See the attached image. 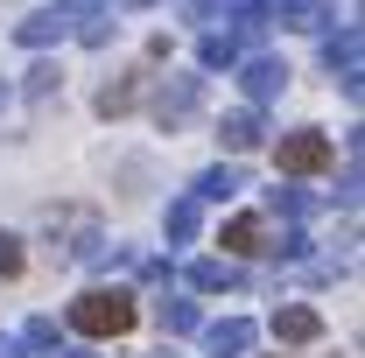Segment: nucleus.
<instances>
[{"label": "nucleus", "mask_w": 365, "mask_h": 358, "mask_svg": "<svg viewBox=\"0 0 365 358\" xmlns=\"http://www.w3.org/2000/svg\"><path fill=\"white\" fill-rule=\"evenodd\" d=\"M225 246H232V253H267V225H260V218H232L225 225Z\"/></svg>", "instance_id": "obj_15"}, {"label": "nucleus", "mask_w": 365, "mask_h": 358, "mask_svg": "<svg viewBox=\"0 0 365 358\" xmlns=\"http://www.w3.org/2000/svg\"><path fill=\"white\" fill-rule=\"evenodd\" d=\"M155 316H162V330H169V337H197V323H204L197 302H155Z\"/></svg>", "instance_id": "obj_16"}, {"label": "nucleus", "mask_w": 365, "mask_h": 358, "mask_svg": "<svg viewBox=\"0 0 365 358\" xmlns=\"http://www.w3.org/2000/svg\"><path fill=\"white\" fill-rule=\"evenodd\" d=\"M71 36V14L63 7H36L29 21H14V43L21 49H49V43H63Z\"/></svg>", "instance_id": "obj_6"}, {"label": "nucleus", "mask_w": 365, "mask_h": 358, "mask_svg": "<svg viewBox=\"0 0 365 358\" xmlns=\"http://www.w3.org/2000/svg\"><path fill=\"white\" fill-rule=\"evenodd\" d=\"M274 337H281V344H317V337H323V316L302 310V302H281V310H274Z\"/></svg>", "instance_id": "obj_9"}, {"label": "nucleus", "mask_w": 365, "mask_h": 358, "mask_svg": "<svg viewBox=\"0 0 365 358\" xmlns=\"http://www.w3.org/2000/svg\"><path fill=\"white\" fill-rule=\"evenodd\" d=\"M218 140H225L232 155L260 148V140H267V120H260V106H239V113H225V120H218Z\"/></svg>", "instance_id": "obj_8"}, {"label": "nucleus", "mask_w": 365, "mask_h": 358, "mask_svg": "<svg viewBox=\"0 0 365 358\" xmlns=\"http://www.w3.org/2000/svg\"><path fill=\"white\" fill-rule=\"evenodd\" d=\"M197 63H204V71H232V63H239V36H218V29H211V36L197 43Z\"/></svg>", "instance_id": "obj_14"}, {"label": "nucleus", "mask_w": 365, "mask_h": 358, "mask_svg": "<svg viewBox=\"0 0 365 358\" xmlns=\"http://www.w3.org/2000/svg\"><path fill=\"white\" fill-rule=\"evenodd\" d=\"M197 106H204V78H197V71H176V78L155 85V120H162V127H182Z\"/></svg>", "instance_id": "obj_3"}, {"label": "nucleus", "mask_w": 365, "mask_h": 358, "mask_svg": "<svg viewBox=\"0 0 365 358\" xmlns=\"http://www.w3.org/2000/svg\"><path fill=\"white\" fill-rule=\"evenodd\" d=\"M274 162H281V176H317V169H330V134H317V127H295V134H281Z\"/></svg>", "instance_id": "obj_2"}, {"label": "nucleus", "mask_w": 365, "mask_h": 358, "mask_svg": "<svg viewBox=\"0 0 365 358\" xmlns=\"http://www.w3.org/2000/svg\"><path fill=\"white\" fill-rule=\"evenodd\" d=\"M29 98H36V106H49V98H56V91H63V71H56V63H36V71H29Z\"/></svg>", "instance_id": "obj_18"}, {"label": "nucleus", "mask_w": 365, "mask_h": 358, "mask_svg": "<svg viewBox=\"0 0 365 358\" xmlns=\"http://www.w3.org/2000/svg\"><path fill=\"white\" fill-rule=\"evenodd\" d=\"M0 106H7V85H0Z\"/></svg>", "instance_id": "obj_25"}, {"label": "nucleus", "mask_w": 365, "mask_h": 358, "mask_svg": "<svg viewBox=\"0 0 365 358\" xmlns=\"http://www.w3.org/2000/svg\"><path fill=\"white\" fill-rule=\"evenodd\" d=\"M239 190H246V169H204V176H197V190H190V197H204V204H225V197H239Z\"/></svg>", "instance_id": "obj_12"}, {"label": "nucleus", "mask_w": 365, "mask_h": 358, "mask_svg": "<svg viewBox=\"0 0 365 358\" xmlns=\"http://www.w3.org/2000/svg\"><path fill=\"white\" fill-rule=\"evenodd\" d=\"M14 274H21V239L0 232V281H14Z\"/></svg>", "instance_id": "obj_21"}, {"label": "nucleus", "mask_w": 365, "mask_h": 358, "mask_svg": "<svg viewBox=\"0 0 365 358\" xmlns=\"http://www.w3.org/2000/svg\"><path fill=\"white\" fill-rule=\"evenodd\" d=\"M134 98H140V85H134V78H120V85H106V91H98V113L113 120V113H127Z\"/></svg>", "instance_id": "obj_19"}, {"label": "nucleus", "mask_w": 365, "mask_h": 358, "mask_svg": "<svg viewBox=\"0 0 365 358\" xmlns=\"http://www.w3.org/2000/svg\"><path fill=\"white\" fill-rule=\"evenodd\" d=\"M239 281H246V274L232 267V260H190V288H204V295H225Z\"/></svg>", "instance_id": "obj_11"}, {"label": "nucleus", "mask_w": 365, "mask_h": 358, "mask_svg": "<svg viewBox=\"0 0 365 358\" xmlns=\"http://www.w3.org/2000/svg\"><path fill=\"white\" fill-rule=\"evenodd\" d=\"M113 29H120V21H113V14H98V7H91V14H85V29H78V36H85L91 49H106V43H113Z\"/></svg>", "instance_id": "obj_20"}, {"label": "nucleus", "mask_w": 365, "mask_h": 358, "mask_svg": "<svg viewBox=\"0 0 365 358\" xmlns=\"http://www.w3.org/2000/svg\"><path fill=\"white\" fill-rule=\"evenodd\" d=\"M162 232H169L176 246H190V239L204 232V197H176V204L162 211Z\"/></svg>", "instance_id": "obj_10"}, {"label": "nucleus", "mask_w": 365, "mask_h": 358, "mask_svg": "<svg viewBox=\"0 0 365 358\" xmlns=\"http://www.w3.org/2000/svg\"><path fill=\"white\" fill-rule=\"evenodd\" d=\"M359 49H365L359 21H344L337 36H323V71H330V78H359Z\"/></svg>", "instance_id": "obj_7"}, {"label": "nucleus", "mask_w": 365, "mask_h": 358, "mask_svg": "<svg viewBox=\"0 0 365 358\" xmlns=\"http://www.w3.org/2000/svg\"><path fill=\"white\" fill-rule=\"evenodd\" d=\"M155 358H169V352H155Z\"/></svg>", "instance_id": "obj_26"}, {"label": "nucleus", "mask_w": 365, "mask_h": 358, "mask_svg": "<svg viewBox=\"0 0 365 358\" xmlns=\"http://www.w3.org/2000/svg\"><path fill=\"white\" fill-rule=\"evenodd\" d=\"M0 358H29V344H21V337H7V330H0Z\"/></svg>", "instance_id": "obj_22"}, {"label": "nucleus", "mask_w": 365, "mask_h": 358, "mask_svg": "<svg viewBox=\"0 0 365 358\" xmlns=\"http://www.w3.org/2000/svg\"><path fill=\"white\" fill-rule=\"evenodd\" d=\"M21 344H29V358H49L56 344H63V330H56V316H29V323H21Z\"/></svg>", "instance_id": "obj_13"}, {"label": "nucleus", "mask_w": 365, "mask_h": 358, "mask_svg": "<svg viewBox=\"0 0 365 358\" xmlns=\"http://www.w3.org/2000/svg\"><path fill=\"white\" fill-rule=\"evenodd\" d=\"M134 323H140V302L127 288H85L71 302V330H85V337H127Z\"/></svg>", "instance_id": "obj_1"}, {"label": "nucleus", "mask_w": 365, "mask_h": 358, "mask_svg": "<svg viewBox=\"0 0 365 358\" xmlns=\"http://www.w3.org/2000/svg\"><path fill=\"white\" fill-rule=\"evenodd\" d=\"M56 358H98V352H56Z\"/></svg>", "instance_id": "obj_23"}, {"label": "nucleus", "mask_w": 365, "mask_h": 358, "mask_svg": "<svg viewBox=\"0 0 365 358\" xmlns=\"http://www.w3.org/2000/svg\"><path fill=\"white\" fill-rule=\"evenodd\" d=\"M204 330V352L211 358H246L253 352V316H218V323H197Z\"/></svg>", "instance_id": "obj_5"}, {"label": "nucleus", "mask_w": 365, "mask_h": 358, "mask_svg": "<svg viewBox=\"0 0 365 358\" xmlns=\"http://www.w3.org/2000/svg\"><path fill=\"white\" fill-rule=\"evenodd\" d=\"M127 7H155V0H127Z\"/></svg>", "instance_id": "obj_24"}, {"label": "nucleus", "mask_w": 365, "mask_h": 358, "mask_svg": "<svg viewBox=\"0 0 365 358\" xmlns=\"http://www.w3.org/2000/svg\"><path fill=\"white\" fill-rule=\"evenodd\" d=\"M267 211H274V218H309L317 197H309V190H267Z\"/></svg>", "instance_id": "obj_17"}, {"label": "nucleus", "mask_w": 365, "mask_h": 358, "mask_svg": "<svg viewBox=\"0 0 365 358\" xmlns=\"http://www.w3.org/2000/svg\"><path fill=\"white\" fill-rule=\"evenodd\" d=\"M232 71H239V85H246L253 106H267V98L288 91V63H281V56H246V63H232Z\"/></svg>", "instance_id": "obj_4"}]
</instances>
